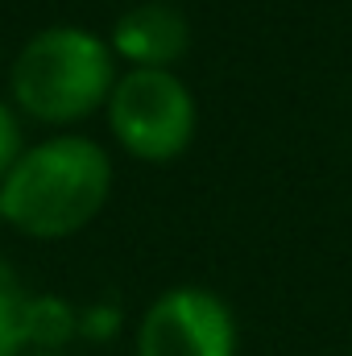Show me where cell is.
<instances>
[{"mask_svg": "<svg viewBox=\"0 0 352 356\" xmlns=\"http://www.w3.org/2000/svg\"><path fill=\"white\" fill-rule=\"evenodd\" d=\"M112 195V158L83 133H54L13 162L0 178V216L33 241H67L83 232Z\"/></svg>", "mask_w": 352, "mask_h": 356, "instance_id": "cell-1", "label": "cell"}, {"mask_svg": "<svg viewBox=\"0 0 352 356\" xmlns=\"http://www.w3.org/2000/svg\"><path fill=\"white\" fill-rule=\"evenodd\" d=\"M120 79V63L108 38L83 25H46L38 29L8 67V99L21 116L71 129L104 112Z\"/></svg>", "mask_w": 352, "mask_h": 356, "instance_id": "cell-2", "label": "cell"}, {"mask_svg": "<svg viewBox=\"0 0 352 356\" xmlns=\"http://www.w3.org/2000/svg\"><path fill=\"white\" fill-rule=\"evenodd\" d=\"M112 141L150 166H166L182 158L199 129V108L178 71H120L116 88L104 104Z\"/></svg>", "mask_w": 352, "mask_h": 356, "instance_id": "cell-3", "label": "cell"}, {"mask_svg": "<svg viewBox=\"0 0 352 356\" xmlns=\"http://www.w3.org/2000/svg\"><path fill=\"white\" fill-rule=\"evenodd\" d=\"M237 315L207 286L162 290L137 323V356H237Z\"/></svg>", "mask_w": 352, "mask_h": 356, "instance_id": "cell-4", "label": "cell"}, {"mask_svg": "<svg viewBox=\"0 0 352 356\" xmlns=\"http://www.w3.org/2000/svg\"><path fill=\"white\" fill-rule=\"evenodd\" d=\"M108 46L125 71H175V63L191 50V21L166 0H141L112 21Z\"/></svg>", "mask_w": 352, "mask_h": 356, "instance_id": "cell-5", "label": "cell"}, {"mask_svg": "<svg viewBox=\"0 0 352 356\" xmlns=\"http://www.w3.org/2000/svg\"><path fill=\"white\" fill-rule=\"evenodd\" d=\"M29 302L21 277L0 257V356H25L29 348Z\"/></svg>", "mask_w": 352, "mask_h": 356, "instance_id": "cell-6", "label": "cell"}, {"mask_svg": "<svg viewBox=\"0 0 352 356\" xmlns=\"http://www.w3.org/2000/svg\"><path fill=\"white\" fill-rule=\"evenodd\" d=\"M25 154V129H21V112L13 108V99H0V178L13 170V162Z\"/></svg>", "mask_w": 352, "mask_h": 356, "instance_id": "cell-7", "label": "cell"}, {"mask_svg": "<svg viewBox=\"0 0 352 356\" xmlns=\"http://www.w3.org/2000/svg\"><path fill=\"white\" fill-rule=\"evenodd\" d=\"M25 356H63V353H25Z\"/></svg>", "mask_w": 352, "mask_h": 356, "instance_id": "cell-8", "label": "cell"}, {"mask_svg": "<svg viewBox=\"0 0 352 356\" xmlns=\"http://www.w3.org/2000/svg\"><path fill=\"white\" fill-rule=\"evenodd\" d=\"M0 228H4V216H0Z\"/></svg>", "mask_w": 352, "mask_h": 356, "instance_id": "cell-9", "label": "cell"}]
</instances>
